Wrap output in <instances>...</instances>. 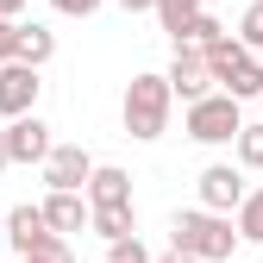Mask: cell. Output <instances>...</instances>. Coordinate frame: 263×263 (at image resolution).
Listing matches in <instances>:
<instances>
[{
	"label": "cell",
	"mask_w": 263,
	"mask_h": 263,
	"mask_svg": "<svg viewBox=\"0 0 263 263\" xmlns=\"http://www.w3.org/2000/svg\"><path fill=\"white\" fill-rule=\"evenodd\" d=\"M232 245H238V226L226 213H207V207L176 213V226H170V251H182L194 263H232Z\"/></svg>",
	"instance_id": "cell-1"
},
{
	"label": "cell",
	"mask_w": 263,
	"mask_h": 263,
	"mask_svg": "<svg viewBox=\"0 0 263 263\" xmlns=\"http://www.w3.org/2000/svg\"><path fill=\"white\" fill-rule=\"evenodd\" d=\"M170 101H176V88L170 76H132L125 88V138H163L170 132Z\"/></svg>",
	"instance_id": "cell-2"
},
{
	"label": "cell",
	"mask_w": 263,
	"mask_h": 263,
	"mask_svg": "<svg viewBox=\"0 0 263 263\" xmlns=\"http://www.w3.org/2000/svg\"><path fill=\"white\" fill-rule=\"evenodd\" d=\"M238 132H245V113H238L232 94H207V101L188 107V138L194 144H238Z\"/></svg>",
	"instance_id": "cell-3"
},
{
	"label": "cell",
	"mask_w": 263,
	"mask_h": 263,
	"mask_svg": "<svg viewBox=\"0 0 263 263\" xmlns=\"http://www.w3.org/2000/svg\"><path fill=\"white\" fill-rule=\"evenodd\" d=\"M38 94H44V82H38V69L31 63H0V119H25V113H38Z\"/></svg>",
	"instance_id": "cell-4"
},
{
	"label": "cell",
	"mask_w": 263,
	"mask_h": 263,
	"mask_svg": "<svg viewBox=\"0 0 263 263\" xmlns=\"http://www.w3.org/2000/svg\"><path fill=\"white\" fill-rule=\"evenodd\" d=\"M94 170H101V163H94L82 144H57L50 163H44V182H50V194H88Z\"/></svg>",
	"instance_id": "cell-5"
},
{
	"label": "cell",
	"mask_w": 263,
	"mask_h": 263,
	"mask_svg": "<svg viewBox=\"0 0 263 263\" xmlns=\"http://www.w3.org/2000/svg\"><path fill=\"white\" fill-rule=\"evenodd\" d=\"M194 188H201V207H207V213H238V207H245V194H251L245 176L232 170V163H207Z\"/></svg>",
	"instance_id": "cell-6"
},
{
	"label": "cell",
	"mask_w": 263,
	"mask_h": 263,
	"mask_svg": "<svg viewBox=\"0 0 263 263\" xmlns=\"http://www.w3.org/2000/svg\"><path fill=\"white\" fill-rule=\"evenodd\" d=\"M7 245H13L19 257H38V251H50V245H63V238L50 232L44 207H13V213H7Z\"/></svg>",
	"instance_id": "cell-7"
},
{
	"label": "cell",
	"mask_w": 263,
	"mask_h": 263,
	"mask_svg": "<svg viewBox=\"0 0 263 263\" xmlns=\"http://www.w3.org/2000/svg\"><path fill=\"white\" fill-rule=\"evenodd\" d=\"M163 76H170V88L182 94L188 107L207 101V94H219V88H213V69H207V50H176V63H170Z\"/></svg>",
	"instance_id": "cell-8"
},
{
	"label": "cell",
	"mask_w": 263,
	"mask_h": 263,
	"mask_svg": "<svg viewBox=\"0 0 263 263\" xmlns=\"http://www.w3.org/2000/svg\"><path fill=\"white\" fill-rule=\"evenodd\" d=\"M7 144H13V163H50V125L38 119V113H25V119H13L7 125Z\"/></svg>",
	"instance_id": "cell-9"
},
{
	"label": "cell",
	"mask_w": 263,
	"mask_h": 263,
	"mask_svg": "<svg viewBox=\"0 0 263 263\" xmlns=\"http://www.w3.org/2000/svg\"><path fill=\"white\" fill-rule=\"evenodd\" d=\"M88 207H132V176L119 170V163H101L88 182Z\"/></svg>",
	"instance_id": "cell-10"
},
{
	"label": "cell",
	"mask_w": 263,
	"mask_h": 263,
	"mask_svg": "<svg viewBox=\"0 0 263 263\" xmlns=\"http://www.w3.org/2000/svg\"><path fill=\"white\" fill-rule=\"evenodd\" d=\"M44 219H50V232H82V226H94V207L82 201V194H50Z\"/></svg>",
	"instance_id": "cell-11"
},
{
	"label": "cell",
	"mask_w": 263,
	"mask_h": 263,
	"mask_svg": "<svg viewBox=\"0 0 263 263\" xmlns=\"http://www.w3.org/2000/svg\"><path fill=\"white\" fill-rule=\"evenodd\" d=\"M94 232H101L107 245L138 238V213H132V207H94Z\"/></svg>",
	"instance_id": "cell-12"
},
{
	"label": "cell",
	"mask_w": 263,
	"mask_h": 263,
	"mask_svg": "<svg viewBox=\"0 0 263 263\" xmlns=\"http://www.w3.org/2000/svg\"><path fill=\"white\" fill-rule=\"evenodd\" d=\"M219 38H226V25H219L213 13H201V19H188V25L176 31V50H213Z\"/></svg>",
	"instance_id": "cell-13"
},
{
	"label": "cell",
	"mask_w": 263,
	"mask_h": 263,
	"mask_svg": "<svg viewBox=\"0 0 263 263\" xmlns=\"http://www.w3.org/2000/svg\"><path fill=\"white\" fill-rule=\"evenodd\" d=\"M50 57H57V31H44V25H25V50H19V63L44 69Z\"/></svg>",
	"instance_id": "cell-14"
},
{
	"label": "cell",
	"mask_w": 263,
	"mask_h": 263,
	"mask_svg": "<svg viewBox=\"0 0 263 263\" xmlns=\"http://www.w3.org/2000/svg\"><path fill=\"white\" fill-rule=\"evenodd\" d=\"M238 238H251V245L263 251V188L245 194V207H238Z\"/></svg>",
	"instance_id": "cell-15"
},
{
	"label": "cell",
	"mask_w": 263,
	"mask_h": 263,
	"mask_svg": "<svg viewBox=\"0 0 263 263\" xmlns=\"http://www.w3.org/2000/svg\"><path fill=\"white\" fill-rule=\"evenodd\" d=\"M201 13H207L201 0H157V19H163V31H170V38H176L188 19H201Z\"/></svg>",
	"instance_id": "cell-16"
},
{
	"label": "cell",
	"mask_w": 263,
	"mask_h": 263,
	"mask_svg": "<svg viewBox=\"0 0 263 263\" xmlns=\"http://www.w3.org/2000/svg\"><path fill=\"white\" fill-rule=\"evenodd\" d=\"M238 44H245L251 57H263V0H251V7H245V19H238Z\"/></svg>",
	"instance_id": "cell-17"
},
{
	"label": "cell",
	"mask_w": 263,
	"mask_h": 263,
	"mask_svg": "<svg viewBox=\"0 0 263 263\" xmlns=\"http://www.w3.org/2000/svg\"><path fill=\"white\" fill-rule=\"evenodd\" d=\"M238 163H245V170H263V119L238 132Z\"/></svg>",
	"instance_id": "cell-18"
},
{
	"label": "cell",
	"mask_w": 263,
	"mask_h": 263,
	"mask_svg": "<svg viewBox=\"0 0 263 263\" xmlns=\"http://www.w3.org/2000/svg\"><path fill=\"white\" fill-rule=\"evenodd\" d=\"M19 50H25V25L0 19V63H19Z\"/></svg>",
	"instance_id": "cell-19"
},
{
	"label": "cell",
	"mask_w": 263,
	"mask_h": 263,
	"mask_svg": "<svg viewBox=\"0 0 263 263\" xmlns=\"http://www.w3.org/2000/svg\"><path fill=\"white\" fill-rule=\"evenodd\" d=\"M107 263H157V257L144 251V238H119V245H107Z\"/></svg>",
	"instance_id": "cell-20"
},
{
	"label": "cell",
	"mask_w": 263,
	"mask_h": 263,
	"mask_svg": "<svg viewBox=\"0 0 263 263\" xmlns=\"http://www.w3.org/2000/svg\"><path fill=\"white\" fill-rule=\"evenodd\" d=\"M57 13H69V19H88V13H101V0H50Z\"/></svg>",
	"instance_id": "cell-21"
},
{
	"label": "cell",
	"mask_w": 263,
	"mask_h": 263,
	"mask_svg": "<svg viewBox=\"0 0 263 263\" xmlns=\"http://www.w3.org/2000/svg\"><path fill=\"white\" fill-rule=\"evenodd\" d=\"M19 263H76V251H69V245H50V251H38V257H19Z\"/></svg>",
	"instance_id": "cell-22"
},
{
	"label": "cell",
	"mask_w": 263,
	"mask_h": 263,
	"mask_svg": "<svg viewBox=\"0 0 263 263\" xmlns=\"http://www.w3.org/2000/svg\"><path fill=\"white\" fill-rule=\"evenodd\" d=\"M125 13H157V0H119Z\"/></svg>",
	"instance_id": "cell-23"
},
{
	"label": "cell",
	"mask_w": 263,
	"mask_h": 263,
	"mask_svg": "<svg viewBox=\"0 0 263 263\" xmlns=\"http://www.w3.org/2000/svg\"><path fill=\"white\" fill-rule=\"evenodd\" d=\"M25 13V0H0V19H19Z\"/></svg>",
	"instance_id": "cell-24"
},
{
	"label": "cell",
	"mask_w": 263,
	"mask_h": 263,
	"mask_svg": "<svg viewBox=\"0 0 263 263\" xmlns=\"http://www.w3.org/2000/svg\"><path fill=\"white\" fill-rule=\"evenodd\" d=\"M13 163V144H7V125H0V170Z\"/></svg>",
	"instance_id": "cell-25"
},
{
	"label": "cell",
	"mask_w": 263,
	"mask_h": 263,
	"mask_svg": "<svg viewBox=\"0 0 263 263\" xmlns=\"http://www.w3.org/2000/svg\"><path fill=\"white\" fill-rule=\"evenodd\" d=\"M157 263H194V257H182V251H163V257H157Z\"/></svg>",
	"instance_id": "cell-26"
},
{
	"label": "cell",
	"mask_w": 263,
	"mask_h": 263,
	"mask_svg": "<svg viewBox=\"0 0 263 263\" xmlns=\"http://www.w3.org/2000/svg\"><path fill=\"white\" fill-rule=\"evenodd\" d=\"M0 245H7V226H0Z\"/></svg>",
	"instance_id": "cell-27"
}]
</instances>
